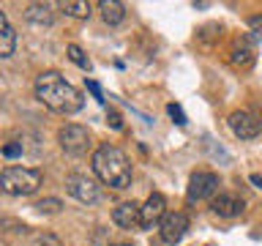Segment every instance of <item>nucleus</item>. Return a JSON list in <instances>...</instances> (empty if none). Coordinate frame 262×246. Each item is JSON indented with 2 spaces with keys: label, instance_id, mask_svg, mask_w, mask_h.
Returning a JSON list of instances; mask_svg holds the SVG:
<instances>
[{
  "label": "nucleus",
  "instance_id": "nucleus-16",
  "mask_svg": "<svg viewBox=\"0 0 262 246\" xmlns=\"http://www.w3.org/2000/svg\"><path fill=\"white\" fill-rule=\"evenodd\" d=\"M14 49H16V30L14 28L0 30V57H11Z\"/></svg>",
  "mask_w": 262,
  "mask_h": 246
},
{
  "label": "nucleus",
  "instance_id": "nucleus-7",
  "mask_svg": "<svg viewBox=\"0 0 262 246\" xmlns=\"http://www.w3.org/2000/svg\"><path fill=\"white\" fill-rule=\"evenodd\" d=\"M159 233H161V241L164 243H180L183 235L188 233V216L183 211H167V216L161 219L159 224Z\"/></svg>",
  "mask_w": 262,
  "mask_h": 246
},
{
  "label": "nucleus",
  "instance_id": "nucleus-18",
  "mask_svg": "<svg viewBox=\"0 0 262 246\" xmlns=\"http://www.w3.org/2000/svg\"><path fill=\"white\" fill-rule=\"evenodd\" d=\"M30 246H63V241L52 233H33L30 235Z\"/></svg>",
  "mask_w": 262,
  "mask_h": 246
},
{
  "label": "nucleus",
  "instance_id": "nucleus-3",
  "mask_svg": "<svg viewBox=\"0 0 262 246\" xmlns=\"http://www.w3.org/2000/svg\"><path fill=\"white\" fill-rule=\"evenodd\" d=\"M44 183V172L38 167H6L0 172V189L11 197H28Z\"/></svg>",
  "mask_w": 262,
  "mask_h": 246
},
{
  "label": "nucleus",
  "instance_id": "nucleus-1",
  "mask_svg": "<svg viewBox=\"0 0 262 246\" xmlns=\"http://www.w3.org/2000/svg\"><path fill=\"white\" fill-rule=\"evenodd\" d=\"M36 98L57 115H74L85 104L79 90L57 71H41L36 77Z\"/></svg>",
  "mask_w": 262,
  "mask_h": 246
},
{
  "label": "nucleus",
  "instance_id": "nucleus-21",
  "mask_svg": "<svg viewBox=\"0 0 262 246\" xmlns=\"http://www.w3.org/2000/svg\"><path fill=\"white\" fill-rule=\"evenodd\" d=\"M85 85H88V90H90V93L96 96V101H98V104H104V101H106V98H104V93H101V85H98L96 79H85Z\"/></svg>",
  "mask_w": 262,
  "mask_h": 246
},
{
  "label": "nucleus",
  "instance_id": "nucleus-8",
  "mask_svg": "<svg viewBox=\"0 0 262 246\" xmlns=\"http://www.w3.org/2000/svg\"><path fill=\"white\" fill-rule=\"evenodd\" d=\"M229 129H232L235 137L241 139H254L262 131V118H257L249 110H235L229 115Z\"/></svg>",
  "mask_w": 262,
  "mask_h": 246
},
{
  "label": "nucleus",
  "instance_id": "nucleus-23",
  "mask_svg": "<svg viewBox=\"0 0 262 246\" xmlns=\"http://www.w3.org/2000/svg\"><path fill=\"white\" fill-rule=\"evenodd\" d=\"M249 180H251V186H254V189H259V192H262V172H251V178H249Z\"/></svg>",
  "mask_w": 262,
  "mask_h": 246
},
{
  "label": "nucleus",
  "instance_id": "nucleus-10",
  "mask_svg": "<svg viewBox=\"0 0 262 246\" xmlns=\"http://www.w3.org/2000/svg\"><path fill=\"white\" fill-rule=\"evenodd\" d=\"M164 216H167V200H164V194L153 192V194L145 200V205H142V227H145V230L159 227Z\"/></svg>",
  "mask_w": 262,
  "mask_h": 246
},
{
  "label": "nucleus",
  "instance_id": "nucleus-14",
  "mask_svg": "<svg viewBox=\"0 0 262 246\" xmlns=\"http://www.w3.org/2000/svg\"><path fill=\"white\" fill-rule=\"evenodd\" d=\"M98 8H101V19L110 25V28H115V25H120L126 19V6L118 3V0H101Z\"/></svg>",
  "mask_w": 262,
  "mask_h": 246
},
{
  "label": "nucleus",
  "instance_id": "nucleus-17",
  "mask_svg": "<svg viewBox=\"0 0 262 246\" xmlns=\"http://www.w3.org/2000/svg\"><path fill=\"white\" fill-rule=\"evenodd\" d=\"M66 52H69V60H71L74 66H79L82 71H90V60H88V55L82 52V47L69 44V49H66Z\"/></svg>",
  "mask_w": 262,
  "mask_h": 246
},
{
  "label": "nucleus",
  "instance_id": "nucleus-9",
  "mask_svg": "<svg viewBox=\"0 0 262 246\" xmlns=\"http://www.w3.org/2000/svg\"><path fill=\"white\" fill-rule=\"evenodd\" d=\"M229 63L241 71H249L254 63H257V47H254L251 36H241L232 41V49H229Z\"/></svg>",
  "mask_w": 262,
  "mask_h": 246
},
{
  "label": "nucleus",
  "instance_id": "nucleus-22",
  "mask_svg": "<svg viewBox=\"0 0 262 246\" xmlns=\"http://www.w3.org/2000/svg\"><path fill=\"white\" fill-rule=\"evenodd\" d=\"M22 153V142H8L3 148V156H8V159H14V156H19Z\"/></svg>",
  "mask_w": 262,
  "mask_h": 246
},
{
  "label": "nucleus",
  "instance_id": "nucleus-15",
  "mask_svg": "<svg viewBox=\"0 0 262 246\" xmlns=\"http://www.w3.org/2000/svg\"><path fill=\"white\" fill-rule=\"evenodd\" d=\"M60 8L66 16H74V19H88L90 11H93V6L88 0H66V3H60Z\"/></svg>",
  "mask_w": 262,
  "mask_h": 246
},
{
  "label": "nucleus",
  "instance_id": "nucleus-4",
  "mask_svg": "<svg viewBox=\"0 0 262 246\" xmlns=\"http://www.w3.org/2000/svg\"><path fill=\"white\" fill-rule=\"evenodd\" d=\"M57 142H60V148L69 156H85L90 151V145H93L88 126H82V123H66V126H60Z\"/></svg>",
  "mask_w": 262,
  "mask_h": 246
},
{
  "label": "nucleus",
  "instance_id": "nucleus-11",
  "mask_svg": "<svg viewBox=\"0 0 262 246\" xmlns=\"http://www.w3.org/2000/svg\"><path fill=\"white\" fill-rule=\"evenodd\" d=\"M210 208L221 219H237V216H243L246 202L241 200V197H235V194H216L210 200Z\"/></svg>",
  "mask_w": 262,
  "mask_h": 246
},
{
  "label": "nucleus",
  "instance_id": "nucleus-26",
  "mask_svg": "<svg viewBox=\"0 0 262 246\" xmlns=\"http://www.w3.org/2000/svg\"><path fill=\"white\" fill-rule=\"evenodd\" d=\"M6 28H11V22H8L6 11H3V8H0V30H6Z\"/></svg>",
  "mask_w": 262,
  "mask_h": 246
},
{
  "label": "nucleus",
  "instance_id": "nucleus-19",
  "mask_svg": "<svg viewBox=\"0 0 262 246\" xmlns=\"http://www.w3.org/2000/svg\"><path fill=\"white\" fill-rule=\"evenodd\" d=\"M38 213H60V208H63V202L57 200V197H47V200H38L36 205H33Z\"/></svg>",
  "mask_w": 262,
  "mask_h": 246
},
{
  "label": "nucleus",
  "instance_id": "nucleus-6",
  "mask_svg": "<svg viewBox=\"0 0 262 246\" xmlns=\"http://www.w3.org/2000/svg\"><path fill=\"white\" fill-rule=\"evenodd\" d=\"M219 194V175L216 172H194L186 189V200L188 202H202V200H213Z\"/></svg>",
  "mask_w": 262,
  "mask_h": 246
},
{
  "label": "nucleus",
  "instance_id": "nucleus-2",
  "mask_svg": "<svg viewBox=\"0 0 262 246\" xmlns=\"http://www.w3.org/2000/svg\"><path fill=\"white\" fill-rule=\"evenodd\" d=\"M90 161H93V172L98 175L101 183L112 186V189L131 186V161L118 145H110V142L98 145Z\"/></svg>",
  "mask_w": 262,
  "mask_h": 246
},
{
  "label": "nucleus",
  "instance_id": "nucleus-25",
  "mask_svg": "<svg viewBox=\"0 0 262 246\" xmlns=\"http://www.w3.org/2000/svg\"><path fill=\"white\" fill-rule=\"evenodd\" d=\"M110 123H112V129H123V120L118 112H110Z\"/></svg>",
  "mask_w": 262,
  "mask_h": 246
},
{
  "label": "nucleus",
  "instance_id": "nucleus-27",
  "mask_svg": "<svg viewBox=\"0 0 262 246\" xmlns=\"http://www.w3.org/2000/svg\"><path fill=\"white\" fill-rule=\"evenodd\" d=\"M112 246H134V243H112Z\"/></svg>",
  "mask_w": 262,
  "mask_h": 246
},
{
  "label": "nucleus",
  "instance_id": "nucleus-20",
  "mask_svg": "<svg viewBox=\"0 0 262 246\" xmlns=\"http://www.w3.org/2000/svg\"><path fill=\"white\" fill-rule=\"evenodd\" d=\"M167 112L175 118L178 126H186V115H183V110H180V104H167Z\"/></svg>",
  "mask_w": 262,
  "mask_h": 246
},
{
  "label": "nucleus",
  "instance_id": "nucleus-13",
  "mask_svg": "<svg viewBox=\"0 0 262 246\" xmlns=\"http://www.w3.org/2000/svg\"><path fill=\"white\" fill-rule=\"evenodd\" d=\"M25 19L36 28H49L55 22V6L52 3H30L25 8Z\"/></svg>",
  "mask_w": 262,
  "mask_h": 246
},
{
  "label": "nucleus",
  "instance_id": "nucleus-12",
  "mask_svg": "<svg viewBox=\"0 0 262 246\" xmlns=\"http://www.w3.org/2000/svg\"><path fill=\"white\" fill-rule=\"evenodd\" d=\"M112 221L123 230H134L142 227V205H137L134 200L131 202H120L118 208L112 211Z\"/></svg>",
  "mask_w": 262,
  "mask_h": 246
},
{
  "label": "nucleus",
  "instance_id": "nucleus-5",
  "mask_svg": "<svg viewBox=\"0 0 262 246\" xmlns=\"http://www.w3.org/2000/svg\"><path fill=\"white\" fill-rule=\"evenodd\" d=\"M66 192L82 205H96L98 200H101V189H98V183L93 178L82 175V172H71V175L66 178Z\"/></svg>",
  "mask_w": 262,
  "mask_h": 246
},
{
  "label": "nucleus",
  "instance_id": "nucleus-24",
  "mask_svg": "<svg viewBox=\"0 0 262 246\" xmlns=\"http://www.w3.org/2000/svg\"><path fill=\"white\" fill-rule=\"evenodd\" d=\"M249 25H251V30L262 33V16H259V14H257V16H251V19H249Z\"/></svg>",
  "mask_w": 262,
  "mask_h": 246
}]
</instances>
